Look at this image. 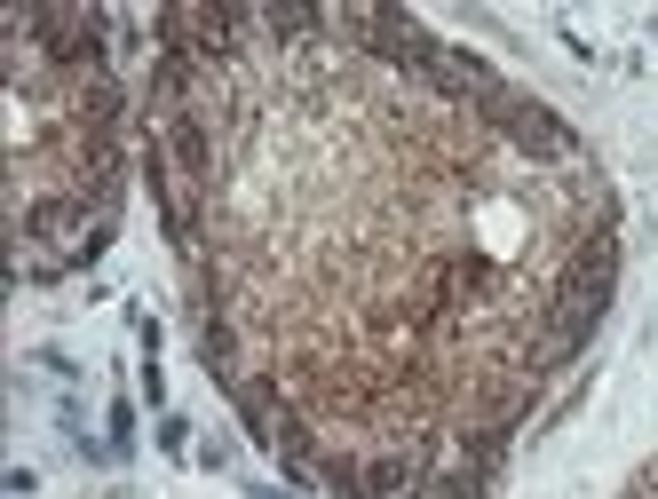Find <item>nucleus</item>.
Masks as SVG:
<instances>
[{
  "instance_id": "2",
  "label": "nucleus",
  "mask_w": 658,
  "mask_h": 499,
  "mask_svg": "<svg viewBox=\"0 0 658 499\" xmlns=\"http://www.w3.org/2000/svg\"><path fill=\"white\" fill-rule=\"evenodd\" d=\"M111 444H119V452H127V444H135V404H127V397L111 404Z\"/></svg>"
},
{
  "instance_id": "1",
  "label": "nucleus",
  "mask_w": 658,
  "mask_h": 499,
  "mask_svg": "<svg viewBox=\"0 0 658 499\" xmlns=\"http://www.w3.org/2000/svg\"><path fill=\"white\" fill-rule=\"evenodd\" d=\"M159 452L167 460H191V420H159Z\"/></svg>"
}]
</instances>
